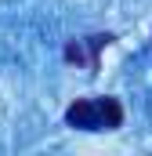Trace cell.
Here are the masks:
<instances>
[{"label": "cell", "mask_w": 152, "mask_h": 156, "mask_svg": "<svg viewBox=\"0 0 152 156\" xmlns=\"http://www.w3.org/2000/svg\"><path fill=\"white\" fill-rule=\"evenodd\" d=\"M65 123L80 131H116L123 123V105L116 98H76L65 109Z\"/></svg>", "instance_id": "obj_1"}, {"label": "cell", "mask_w": 152, "mask_h": 156, "mask_svg": "<svg viewBox=\"0 0 152 156\" xmlns=\"http://www.w3.org/2000/svg\"><path fill=\"white\" fill-rule=\"evenodd\" d=\"M112 37L109 33H98V37H87V58H91V73L98 69V55H102V47H109Z\"/></svg>", "instance_id": "obj_2"}, {"label": "cell", "mask_w": 152, "mask_h": 156, "mask_svg": "<svg viewBox=\"0 0 152 156\" xmlns=\"http://www.w3.org/2000/svg\"><path fill=\"white\" fill-rule=\"evenodd\" d=\"M65 62H76V66H87V69H91V58H87V51H83L80 40L65 44Z\"/></svg>", "instance_id": "obj_3"}]
</instances>
